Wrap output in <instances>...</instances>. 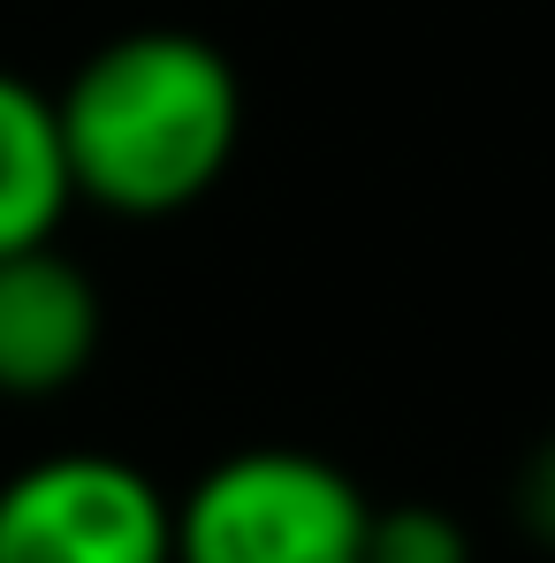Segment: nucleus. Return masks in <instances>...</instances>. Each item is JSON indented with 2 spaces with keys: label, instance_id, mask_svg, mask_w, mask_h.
I'll use <instances>...</instances> for the list:
<instances>
[{
  "label": "nucleus",
  "instance_id": "f257e3e1",
  "mask_svg": "<svg viewBox=\"0 0 555 563\" xmlns=\"http://www.w3.org/2000/svg\"><path fill=\"white\" fill-rule=\"evenodd\" d=\"M77 198L122 221H168L229 176L244 145V77L198 31H122L62 85Z\"/></svg>",
  "mask_w": 555,
  "mask_h": 563
},
{
  "label": "nucleus",
  "instance_id": "f03ea898",
  "mask_svg": "<svg viewBox=\"0 0 555 563\" xmlns=\"http://www.w3.org/2000/svg\"><path fill=\"white\" fill-rule=\"evenodd\" d=\"M373 503L312 450H236L176 503V563H366Z\"/></svg>",
  "mask_w": 555,
  "mask_h": 563
},
{
  "label": "nucleus",
  "instance_id": "7ed1b4c3",
  "mask_svg": "<svg viewBox=\"0 0 555 563\" xmlns=\"http://www.w3.org/2000/svg\"><path fill=\"white\" fill-rule=\"evenodd\" d=\"M0 563H176V503L107 450H54L0 479Z\"/></svg>",
  "mask_w": 555,
  "mask_h": 563
},
{
  "label": "nucleus",
  "instance_id": "20e7f679",
  "mask_svg": "<svg viewBox=\"0 0 555 563\" xmlns=\"http://www.w3.org/2000/svg\"><path fill=\"white\" fill-rule=\"evenodd\" d=\"M99 358V289L54 244L0 260V396L38 404L77 388Z\"/></svg>",
  "mask_w": 555,
  "mask_h": 563
},
{
  "label": "nucleus",
  "instance_id": "39448f33",
  "mask_svg": "<svg viewBox=\"0 0 555 563\" xmlns=\"http://www.w3.org/2000/svg\"><path fill=\"white\" fill-rule=\"evenodd\" d=\"M69 206H77V176L62 145V107L31 77L0 69V260L54 244Z\"/></svg>",
  "mask_w": 555,
  "mask_h": 563
},
{
  "label": "nucleus",
  "instance_id": "423d86ee",
  "mask_svg": "<svg viewBox=\"0 0 555 563\" xmlns=\"http://www.w3.org/2000/svg\"><path fill=\"white\" fill-rule=\"evenodd\" d=\"M366 563H471V533L442 503H373Z\"/></svg>",
  "mask_w": 555,
  "mask_h": 563
},
{
  "label": "nucleus",
  "instance_id": "0eeeda50",
  "mask_svg": "<svg viewBox=\"0 0 555 563\" xmlns=\"http://www.w3.org/2000/svg\"><path fill=\"white\" fill-rule=\"evenodd\" d=\"M518 526H525V541H541L555 549V434L548 442H533V457L518 465Z\"/></svg>",
  "mask_w": 555,
  "mask_h": 563
}]
</instances>
